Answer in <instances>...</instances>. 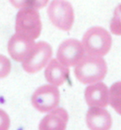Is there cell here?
Returning a JSON list of instances; mask_svg holds the SVG:
<instances>
[{
  "label": "cell",
  "mask_w": 121,
  "mask_h": 130,
  "mask_svg": "<svg viewBox=\"0 0 121 130\" xmlns=\"http://www.w3.org/2000/svg\"><path fill=\"white\" fill-rule=\"evenodd\" d=\"M86 122L89 130H110L112 119L109 111L102 107H91L86 115Z\"/></svg>",
  "instance_id": "obj_10"
},
{
  "label": "cell",
  "mask_w": 121,
  "mask_h": 130,
  "mask_svg": "<svg viewBox=\"0 0 121 130\" xmlns=\"http://www.w3.org/2000/svg\"><path fill=\"white\" fill-rule=\"evenodd\" d=\"M49 21L58 29L69 31L74 21V12L73 6L66 0H52L48 10Z\"/></svg>",
  "instance_id": "obj_4"
},
{
  "label": "cell",
  "mask_w": 121,
  "mask_h": 130,
  "mask_svg": "<svg viewBox=\"0 0 121 130\" xmlns=\"http://www.w3.org/2000/svg\"><path fill=\"white\" fill-rule=\"evenodd\" d=\"M52 57L51 46L46 42L36 43L32 52L22 62L23 69L28 74H34L43 68Z\"/></svg>",
  "instance_id": "obj_6"
},
{
  "label": "cell",
  "mask_w": 121,
  "mask_h": 130,
  "mask_svg": "<svg viewBox=\"0 0 121 130\" xmlns=\"http://www.w3.org/2000/svg\"><path fill=\"white\" fill-rule=\"evenodd\" d=\"M9 1L15 8H34L38 10L47 5L49 0H9Z\"/></svg>",
  "instance_id": "obj_14"
},
{
  "label": "cell",
  "mask_w": 121,
  "mask_h": 130,
  "mask_svg": "<svg viewBox=\"0 0 121 130\" xmlns=\"http://www.w3.org/2000/svg\"><path fill=\"white\" fill-rule=\"evenodd\" d=\"M107 74V65L102 57L84 56L75 66L74 74L83 84L96 83L102 80Z\"/></svg>",
  "instance_id": "obj_1"
},
{
  "label": "cell",
  "mask_w": 121,
  "mask_h": 130,
  "mask_svg": "<svg viewBox=\"0 0 121 130\" xmlns=\"http://www.w3.org/2000/svg\"><path fill=\"white\" fill-rule=\"evenodd\" d=\"M11 68V62L8 58L4 55L0 54V79L5 78L10 74Z\"/></svg>",
  "instance_id": "obj_16"
},
{
  "label": "cell",
  "mask_w": 121,
  "mask_h": 130,
  "mask_svg": "<svg viewBox=\"0 0 121 130\" xmlns=\"http://www.w3.org/2000/svg\"><path fill=\"white\" fill-rule=\"evenodd\" d=\"M85 100L90 107H106L110 103V90L103 82H96L86 88Z\"/></svg>",
  "instance_id": "obj_9"
},
{
  "label": "cell",
  "mask_w": 121,
  "mask_h": 130,
  "mask_svg": "<svg viewBox=\"0 0 121 130\" xmlns=\"http://www.w3.org/2000/svg\"><path fill=\"white\" fill-rule=\"evenodd\" d=\"M110 104L121 115V82L112 84L110 89Z\"/></svg>",
  "instance_id": "obj_13"
},
{
  "label": "cell",
  "mask_w": 121,
  "mask_h": 130,
  "mask_svg": "<svg viewBox=\"0 0 121 130\" xmlns=\"http://www.w3.org/2000/svg\"><path fill=\"white\" fill-rule=\"evenodd\" d=\"M42 31V21L36 9L23 8L18 12L15 21V32L32 39L39 37Z\"/></svg>",
  "instance_id": "obj_3"
},
{
  "label": "cell",
  "mask_w": 121,
  "mask_h": 130,
  "mask_svg": "<svg viewBox=\"0 0 121 130\" xmlns=\"http://www.w3.org/2000/svg\"><path fill=\"white\" fill-rule=\"evenodd\" d=\"M60 101L59 90L52 84L43 85L38 88L31 98L34 108L40 112H48L58 107Z\"/></svg>",
  "instance_id": "obj_5"
},
{
  "label": "cell",
  "mask_w": 121,
  "mask_h": 130,
  "mask_svg": "<svg viewBox=\"0 0 121 130\" xmlns=\"http://www.w3.org/2000/svg\"><path fill=\"white\" fill-rule=\"evenodd\" d=\"M68 119V113L64 108H56L41 120L39 130H65Z\"/></svg>",
  "instance_id": "obj_11"
},
{
  "label": "cell",
  "mask_w": 121,
  "mask_h": 130,
  "mask_svg": "<svg viewBox=\"0 0 121 130\" xmlns=\"http://www.w3.org/2000/svg\"><path fill=\"white\" fill-rule=\"evenodd\" d=\"M34 45V39L15 33L8 42V52L13 60L23 62L32 52Z\"/></svg>",
  "instance_id": "obj_8"
},
{
  "label": "cell",
  "mask_w": 121,
  "mask_h": 130,
  "mask_svg": "<svg viewBox=\"0 0 121 130\" xmlns=\"http://www.w3.org/2000/svg\"><path fill=\"white\" fill-rule=\"evenodd\" d=\"M10 118L4 110L0 109V130H8L10 127Z\"/></svg>",
  "instance_id": "obj_17"
},
{
  "label": "cell",
  "mask_w": 121,
  "mask_h": 130,
  "mask_svg": "<svg viewBox=\"0 0 121 130\" xmlns=\"http://www.w3.org/2000/svg\"><path fill=\"white\" fill-rule=\"evenodd\" d=\"M111 43L112 40L110 33L101 27L89 28L82 38L84 50L89 56H105L111 50Z\"/></svg>",
  "instance_id": "obj_2"
},
{
  "label": "cell",
  "mask_w": 121,
  "mask_h": 130,
  "mask_svg": "<svg viewBox=\"0 0 121 130\" xmlns=\"http://www.w3.org/2000/svg\"><path fill=\"white\" fill-rule=\"evenodd\" d=\"M84 53L82 43L76 39H67L58 47L57 58L66 67H74L83 58Z\"/></svg>",
  "instance_id": "obj_7"
},
{
  "label": "cell",
  "mask_w": 121,
  "mask_h": 130,
  "mask_svg": "<svg viewBox=\"0 0 121 130\" xmlns=\"http://www.w3.org/2000/svg\"><path fill=\"white\" fill-rule=\"evenodd\" d=\"M110 27L112 34L116 36H121V5L115 9Z\"/></svg>",
  "instance_id": "obj_15"
},
{
  "label": "cell",
  "mask_w": 121,
  "mask_h": 130,
  "mask_svg": "<svg viewBox=\"0 0 121 130\" xmlns=\"http://www.w3.org/2000/svg\"><path fill=\"white\" fill-rule=\"evenodd\" d=\"M69 74L70 71L68 67L63 65L58 58H53L49 62L44 72L47 82L57 87L63 85L66 82Z\"/></svg>",
  "instance_id": "obj_12"
}]
</instances>
